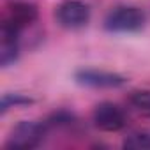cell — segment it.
Masks as SVG:
<instances>
[{
  "instance_id": "1",
  "label": "cell",
  "mask_w": 150,
  "mask_h": 150,
  "mask_svg": "<svg viewBox=\"0 0 150 150\" xmlns=\"http://www.w3.org/2000/svg\"><path fill=\"white\" fill-rule=\"evenodd\" d=\"M146 14L136 6H118L104 18V28L111 34H132L145 27Z\"/></svg>"
},
{
  "instance_id": "2",
  "label": "cell",
  "mask_w": 150,
  "mask_h": 150,
  "mask_svg": "<svg viewBox=\"0 0 150 150\" xmlns=\"http://www.w3.org/2000/svg\"><path fill=\"white\" fill-rule=\"evenodd\" d=\"M46 129H48V125L42 124V122L23 120L11 131V136L7 139L6 146L14 148V150L35 148V146H39L42 143V139L46 136Z\"/></svg>"
},
{
  "instance_id": "3",
  "label": "cell",
  "mask_w": 150,
  "mask_h": 150,
  "mask_svg": "<svg viewBox=\"0 0 150 150\" xmlns=\"http://www.w3.org/2000/svg\"><path fill=\"white\" fill-rule=\"evenodd\" d=\"M39 13L34 4L28 2H14L6 7L2 14V30L20 34L27 27H30L37 20Z\"/></svg>"
},
{
  "instance_id": "4",
  "label": "cell",
  "mask_w": 150,
  "mask_h": 150,
  "mask_svg": "<svg viewBox=\"0 0 150 150\" xmlns=\"http://www.w3.org/2000/svg\"><path fill=\"white\" fill-rule=\"evenodd\" d=\"M74 81L88 88H118L127 83V78L103 69H80L74 72Z\"/></svg>"
},
{
  "instance_id": "5",
  "label": "cell",
  "mask_w": 150,
  "mask_h": 150,
  "mask_svg": "<svg viewBox=\"0 0 150 150\" xmlns=\"http://www.w3.org/2000/svg\"><path fill=\"white\" fill-rule=\"evenodd\" d=\"M57 21L60 27L69 28V30H76L81 28L88 23L90 20V7L81 2V0H65L57 7Z\"/></svg>"
},
{
  "instance_id": "6",
  "label": "cell",
  "mask_w": 150,
  "mask_h": 150,
  "mask_svg": "<svg viewBox=\"0 0 150 150\" xmlns=\"http://www.w3.org/2000/svg\"><path fill=\"white\" fill-rule=\"evenodd\" d=\"M92 122L99 131L117 132L125 125V113L115 103H101L92 111Z\"/></svg>"
},
{
  "instance_id": "7",
  "label": "cell",
  "mask_w": 150,
  "mask_h": 150,
  "mask_svg": "<svg viewBox=\"0 0 150 150\" xmlns=\"http://www.w3.org/2000/svg\"><path fill=\"white\" fill-rule=\"evenodd\" d=\"M20 34L2 30V44H0V64L4 67L16 62L20 55Z\"/></svg>"
},
{
  "instance_id": "8",
  "label": "cell",
  "mask_w": 150,
  "mask_h": 150,
  "mask_svg": "<svg viewBox=\"0 0 150 150\" xmlns=\"http://www.w3.org/2000/svg\"><path fill=\"white\" fill-rule=\"evenodd\" d=\"M129 104L143 117H150V90H134L129 96Z\"/></svg>"
},
{
  "instance_id": "9",
  "label": "cell",
  "mask_w": 150,
  "mask_h": 150,
  "mask_svg": "<svg viewBox=\"0 0 150 150\" xmlns=\"http://www.w3.org/2000/svg\"><path fill=\"white\" fill-rule=\"evenodd\" d=\"M34 99L30 97H25L21 94H6L2 97V101H0V111L6 113L9 108H18V106H28L32 104Z\"/></svg>"
},
{
  "instance_id": "10",
  "label": "cell",
  "mask_w": 150,
  "mask_h": 150,
  "mask_svg": "<svg viewBox=\"0 0 150 150\" xmlns=\"http://www.w3.org/2000/svg\"><path fill=\"white\" fill-rule=\"evenodd\" d=\"M124 146L134 150H150V132H134L127 136Z\"/></svg>"
}]
</instances>
